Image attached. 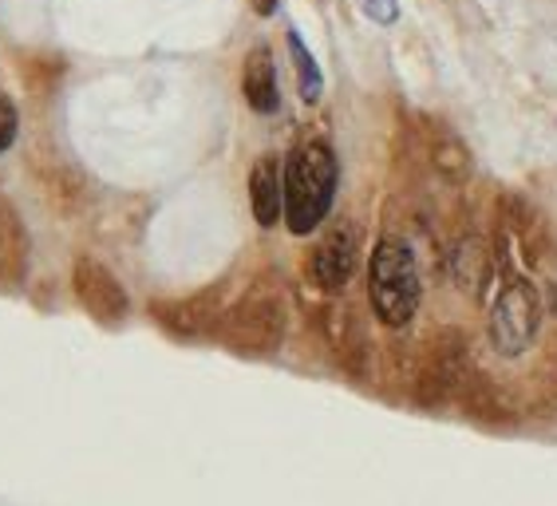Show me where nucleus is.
<instances>
[{
    "instance_id": "nucleus-1",
    "label": "nucleus",
    "mask_w": 557,
    "mask_h": 506,
    "mask_svg": "<svg viewBox=\"0 0 557 506\" xmlns=\"http://www.w3.org/2000/svg\"><path fill=\"white\" fill-rule=\"evenodd\" d=\"M336 166L333 147L324 139H309L293 147V155L285 159V226L297 237L312 234L321 226L336 198Z\"/></svg>"
},
{
    "instance_id": "nucleus-2",
    "label": "nucleus",
    "mask_w": 557,
    "mask_h": 506,
    "mask_svg": "<svg viewBox=\"0 0 557 506\" xmlns=\"http://www.w3.org/2000/svg\"><path fill=\"white\" fill-rule=\"evenodd\" d=\"M289 329V305L285 293L273 281H258L237 297L218 321V336L225 348H234L242 356H269L277 353Z\"/></svg>"
},
{
    "instance_id": "nucleus-3",
    "label": "nucleus",
    "mask_w": 557,
    "mask_h": 506,
    "mask_svg": "<svg viewBox=\"0 0 557 506\" xmlns=\"http://www.w3.org/2000/svg\"><path fill=\"white\" fill-rule=\"evenodd\" d=\"M368 297H372L375 317L387 329H404L419 312L423 285H419L416 254H411V246L404 237H384L375 246L372 266H368Z\"/></svg>"
},
{
    "instance_id": "nucleus-4",
    "label": "nucleus",
    "mask_w": 557,
    "mask_h": 506,
    "mask_svg": "<svg viewBox=\"0 0 557 506\" xmlns=\"http://www.w3.org/2000/svg\"><path fill=\"white\" fill-rule=\"evenodd\" d=\"M537 329H542V297H537L534 281L510 277L503 293L491 305V345L498 356L515 360L534 348Z\"/></svg>"
},
{
    "instance_id": "nucleus-5",
    "label": "nucleus",
    "mask_w": 557,
    "mask_h": 506,
    "mask_svg": "<svg viewBox=\"0 0 557 506\" xmlns=\"http://www.w3.org/2000/svg\"><path fill=\"white\" fill-rule=\"evenodd\" d=\"M471 353L459 329H443L431 336L416 368V399L423 408H443L450 399H459L462 384L471 377Z\"/></svg>"
},
{
    "instance_id": "nucleus-6",
    "label": "nucleus",
    "mask_w": 557,
    "mask_h": 506,
    "mask_svg": "<svg viewBox=\"0 0 557 506\" xmlns=\"http://www.w3.org/2000/svg\"><path fill=\"white\" fill-rule=\"evenodd\" d=\"M356 261H360V234H356L352 222H336L329 234L309 249L305 258V273L321 293H341L356 273Z\"/></svg>"
},
{
    "instance_id": "nucleus-7",
    "label": "nucleus",
    "mask_w": 557,
    "mask_h": 506,
    "mask_svg": "<svg viewBox=\"0 0 557 506\" xmlns=\"http://www.w3.org/2000/svg\"><path fill=\"white\" fill-rule=\"evenodd\" d=\"M72 289H75V297H79V305H84L99 324H123L127 321L131 297H127V289H123V281H119L103 261H96V258L75 261Z\"/></svg>"
},
{
    "instance_id": "nucleus-8",
    "label": "nucleus",
    "mask_w": 557,
    "mask_h": 506,
    "mask_svg": "<svg viewBox=\"0 0 557 506\" xmlns=\"http://www.w3.org/2000/svg\"><path fill=\"white\" fill-rule=\"evenodd\" d=\"M506 230L518 237V246H522V258L530 266H546L554 258V234H549L546 218L537 214V206H530L525 198L510 195L506 198Z\"/></svg>"
},
{
    "instance_id": "nucleus-9",
    "label": "nucleus",
    "mask_w": 557,
    "mask_h": 506,
    "mask_svg": "<svg viewBox=\"0 0 557 506\" xmlns=\"http://www.w3.org/2000/svg\"><path fill=\"white\" fill-rule=\"evenodd\" d=\"M249 206L258 226H277L285 218V166L277 155H261L249 171Z\"/></svg>"
},
{
    "instance_id": "nucleus-10",
    "label": "nucleus",
    "mask_w": 557,
    "mask_h": 506,
    "mask_svg": "<svg viewBox=\"0 0 557 506\" xmlns=\"http://www.w3.org/2000/svg\"><path fill=\"white\" fill-rule=\"evenodd\" d=\"M242 96L258 115H273L281 108V87H277V64L265 44H253L242 64Z\"/></svg>"
},
{
    "instance_id": "nucleus-11",
    "label": "nucleus",
    "mask_w": 557,
    "mask_h": 506,
    "mask_svg": "<svg viewBox=\"0 0 557 506\" xmlns=\"http://www.w3.org/2000/svg\"><path fill=\"white\" fill-rule=\"evenodd\" d=\"M218 293H198V297H190V301H174V305H159V317L166 329H174V333L183 336H198L206 333V329H218V321H222V312H218L214 305Z\"/></svg>"
},
{
    "instance_id": "nucleus-12",
    "label": "nucleus",
    "mask_w": 557,
    "mask_h": 506,
    "mask_svg": "<svg viewBox=\"0 0 557 506\" xmlns=\"http://www.w3.org/2000/svg\"><path fill=\"white\" fill-rule=\"evenodd\" d=\"M428 155H431V162H435V171H440L447 183H467V178H471V171H474L471 151H467L459 135L450 127H443V123H431Z\"/></svg>"
},
{
    "instance_id": "nucleus-13",
    "label": "nucleus",
    "mask_w": 557,
    "mask_h": 506,
    "mask_svg": "<svg viewBox=\"0 0 557 506\" xmlns=\"http://www.w3.org/2000/svg\"><path fill=\"white\" fill-rule=\"evenodd\" d=\"M491 270L494 266L483 246V237H462L459 246H455V258H450V273L459 281V289L479 297V293L486 289V281H491Z\"/></svg>"
},
{
    "instance_id": "nucleus-14",
    "label": "nucleus",
    "mask_w": 557,
    "mask_h": 506,
    "mask_svg": "<svg viewBox=\"0 0 557 506\" xmlns=\"http://www.w3.org/2000/svg\"><path fill=\"white\" fill-rule=\"evenodd\" d=\"M289 55H293V67H297V84H300V99L305 103H317L324 91V76H321V67H317V60H312V52L305 48V40H300L297 33L289 28Z\"/></svg>"
},
{
    "instance_id": "nucleus-15",
    "label": "nucleus",
    "mask_w": 557,
    "mask_h": 506,
    "mask_svg": "<svg viewBox=\"0 0 557 506\" xmlns=\"http://www.w3.org/2000/svg\"><path fill=\"white\" fill-rule=\"evenodd\" d=\"M16 135H21V111L9 96H0V155L16 143Z\"/></svg>"
},
{
    "instance_id": "nucleus-16",
    "label": "nucleus",
    "mask_w": 557,
    "mask_h": 506,
    "mask_svg": "<svg viewBox=\"0 0 557 506\" xmlns=\"http://www.w3.org/2000/svg\"><path fill=\"white\" fill-rule=\"evenodd\" d=\"M368 21L375 24H396L399 21V0H360Z\"/></svg>"
},
{
    "instance_id": "nucleus-17",
    "label": "nucleus",
    "mask_w": 557,
    "mask_h": 506,
    "mask_svg": "<svg viewBox=\"0 0 557 506\" xmlns=\"http://www.w3.org/2000/svg\"><path fill=\"white\" fill-rule=\"evenodd\" d=\"M277 4H281V0H253V12H258V16H273V12H277Z\"/></svg>"
}]
</instances>
